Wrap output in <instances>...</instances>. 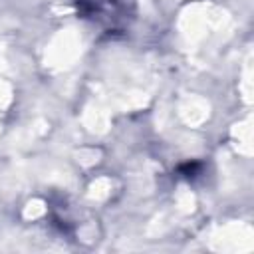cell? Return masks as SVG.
<instances>
[{
  "mask_svg": "<svg viewBox=\"0 0 254 254\" xmlns=\"http://www.w3.org/2000/svg\"><path fill=\"white\" fill-rule=\"evenodd\" d=\"M202 171H204V163H200V161H189V163L179 165L177 175L181 179H185V181H194L196 177L202 175Z\"/></svg>",
  "mask_w": 254,
  "mask_h": 254,
  "instance_id": "2",
  "label": "cell"
},
{
  "mask_svg": "<svg viewBox=\"0 0 254 254\" xmlns=\"http://www.w3.org/2000/svg\"><path fill=\"white\" fill-rule=\"evenodd\" d=\"M71 4L79 20L109 40L127 36L137 20V0H71Z\"/></svg>",
  "mask_w": 254,
  "mask_h": 254,
  "instance_id": "1",
  "label": "cell"
}]
</instances>
